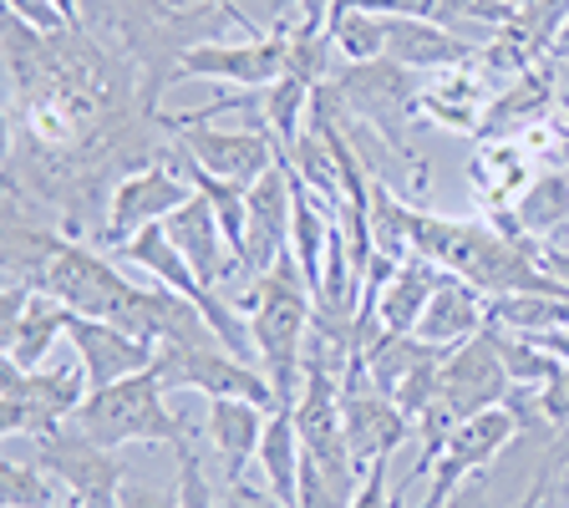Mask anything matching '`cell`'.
I'll list each match as a JSON object with an SVG mask.
<instances>
[{
	"instance_id": "cell-9",
	"label": "cell",
	"mask_w": 569,
	"mask_h": 508,
	"mask_svg": "<svg viewBox=\"0 0 569 508\" xmlns=\"http://www.w3.org/2000/svg\"><path fill=\"white\" fill-rule=\"evenodd\" d=\"M290 57H296V36L290 31H264L249 36V41H193L173 57L168 67V82H189V77H219V82L234 87H270L290 71Z\"/></svg>"
},
{
	"instance_id": "cell-37",
	"label": "cell",
	"mask_w": 569,
	"mask_h": 508,
	"mask_svg": "<svg viewBox=\"0 0 569 508\" xmlns=\"http://www.w3.org/2000/svg\"><path fill=\"white\" fill-rule=\"evenodd\" d=\"M549 57H555V61H569V16H565V26H559L555 47H549Z\"/></svg>"
},
{
	"instance_id": "cell-28",
	"label": "cell",
	"mask_w": 569,
	"mask_h": 508,
	"mask_svg": "<svg viewBox=\"0 0 569 508\" xmlns=\"http://www.w3.org/2000/svg\"><path fill=\"white\" fill-rule=\"evenodd\" d=\"M178 498H183V508H213V488H209V474H203L199 452L183 442L178 448Z\"/></svg>"
},
{
	"instance_id": "cell-1",
	"label": "cell",
	"mask_w": 569,
	"mask_h": 508,
	"mask_svg": "<svg viewBox=\"0 0 569 508\" xmlns=\"http://www.w3.org/2000/svg\"><path fill=\"white\" fill-rule=\"evenodd\" d=\"M6 199L61 209V235H82L97 193L112 173H138L168 148L158 102L138 61L97 47L87 31H36L6 11Z\"/></svg>"
},
{
	"instance_id": "cell-34",
	"label": "cell",
	"mask_w": 569,
	"mask_h": 508,
	"mask_svg": "<svg viewBox=\"0 0 569 508\" xmlns=\"http://www.w3.org/2000/svg\"><path fill=\"white\" fill-rule=\"evenodd\" d=\"M442 508H493V504H488L483 484H478V478H468V484H462L458 494H452V498H448V504H442Z\"/></svg>"
},
{
	"instance_id": "cell-3",
	"label": "cell",
	"mask_w": 569,
	"mask_h": 508,
	"mask_svg": "<svg viewBox=\"0 0 569 508\" xmlns=\"http://www.w3.org/2000/svg\"><path fill=\"white\" fill-rule=\"evenodd\" d=\"M71 427L87 432L92 442H102V448H132V442H173V448H183L189 442V427L168 407L163 381H158L153 367L112 381V387L87 391V402L77 407Z\"/></svg>"
},
{
	"instance_id": "cell-6",
	"label": "cell",
	"mask_w": 569,
	"mask_h": 508,
	"mask_svg": "<svg viewBox=\"0 0 569 508\" xmlns=\"http://www.w3.org/2000/svg\"><path fill=\"white\" fill-rule=\"evenodd\" d=\"M153 371L163 381V391H199V397H244V402L274 407V387L264 377V367L239 361L234 351H224L219 341H193V346H158Z\"/></svg>"
},
{
	"instance_id": "cell-39",
	"label": "cell",
	"mask_w": 569,
	"mask_h": 508,
	"mask_svg": "<svg viewBox=\"0 0 569 508\" xmlns=\"http://www.w3.org/2000/svg\"><path fill=\"white\" fill-rule=\"evenodd\" d=\"M559 118L569 122V92H565V87H559Z\"/></svg>"
},
{
	"instance_id": "cell-14",
	"label": "cell",
	"mask_w": 569,
	"mask_h": 508,
	"mask_svg": "<svg viewBox=\"0 0 569 508\" xmlns=\"http://www.w3.org/2000/svg\"><path fill=\"white\" fill-rule=\"evenodd\" d=\"M67 341H71V351H77V361L87 367L92 391L112 387V381H122V377H138V371L153 367V356H158L153 341H142V336L122 331L112 320H92V316H71Z\"/></svg>"
},
{
	"instance_id": "cell-4",
	"label": "cell",
	"mask_w": 569,
	"mask_h": 508,
	"mask_svg": "<svg viewBox=\"0 0 569 508\" xmlns=\"http://www.w3.org/2000/svg\"><path fill=\"white\" fill-rule=\"evenodd\" d=\"M87 367L82 361H61V367H36L21 371L6 361V381H0V432L6 438H47L77 417V407L87 402Z\"/></svg>"
},
{
	"instance_id": "cell-5",
	"label": "cell",
	"mask_w": 569,
	"mask_h": 508,
	"mask_svg": "<svg viewBox=\"0 0 569 508\" xmlns=\"http://www.w3.org/2000/svg\"><path fill=\"white\" fill-rule=\"evenodd\" d=\"M331 87L346 102V112H356L361 128H377L391 153L412 163L407 132L422 122V107H417L422 87H412V71H407L402 61L381 57V61H367V67H341L331 77Z\"/></svg>"
},
{
	"instance_id": "cell-20",
	"label": "cell",
	"mask_w": 569,
	"mask_h": 508,
	"mask_svg": "<svg viewBox=\"0 0 569 508\" xmlns=\"http://www.w3.org/2000/svg\"><path fill=\"white\" fill-rule=\"evenodd\" d=\"M274 407L260 402H244V397H213L209 417H203V432H209L213 452L224 458V474L229 484L244 478V462L260 458V442H264V427H270Z\"/></svg>"
},
{
	"instance_id": "cell-33",
	"label": "cell",
	"mask_w": 569,
	"mask_h": 508,
	"mask_svg": "<svg viewBox=\"0 0 569 508\" xmlns=\"http://www.w3.org/2000/svg\"><path fill=\"white\" fill-rule=\"evenodd\" d=\"M219 508H284V504L274 494H264V488H249L244 478H239V484H229V498Z\"/></svg>"
},
{
	"instance_id": "cell-35",
	"label": "cell",
	"mask_w": 569,
	"mask_h": 508,
	"mask_svg": "<svg viewBox=\"0 0 569 508\" xmlns=\"http://www.w3.org/2000/svg\"><path fill=\"white\" fill-rule=\"evenodd\" d=\"M539 265H545L549 280H559L569 290V249H539Z\"/></svg>"
},
{
	"instance_id": "cell-8",
	"label": "cell",
	"mask_w": 569,
	"mask_h": 508,
	"mask_svg": "<svg viewBox=\"0 0 569 508\" xmlns=\"http://www.w3.org/2000/svg\"><path fill=\"white\" fill-rule=\"evenodd\" d=\"M189 199H193V183L183 178V168H178V158H173V142H168V153L158 158V163L138 168V173H122L118 183H112V193H107V225H102V235H97V245L102 249L128 245L132 235L163 225L168 213L183 209Z\"/></svg>"
},
{
	"instance_id": "cell-13",
	"label": "cell",
	"mask_w": 569,
	"mask_h": 508,
	"mask_svg": "<svg viewBox=\"0 0 569 508\" xmlns=\"http://www.w3.org/2000/svg\"><path fill=\"white\" fill-rule=\"evenodd\" d=\"M559 107V71L555 57H545L539 67H529L523 77H513L503 92H493L483 112V128L473 132L478 142H519L523 132H533L539 122L555 118Z\"/></svg>"
},
{
	"instance_id": "cell-32",
	"label": "cell",
	"mask_w": 569,
	"mask_h": 508,
	"mask_svg": "<svg viewBox=\"0 0 569 508\" xmlns=\"http://www.w3.org/2000/svg\"><path fill=\"white\" fill-rule=\"evenodd\" d=\"M545 417L549 427H569V361L555 381H545Z\"/></svg>"
},
{
	"instance_id": "cell-26",
	"label": "cell",
	"mask_w": 569,
	"mask_h": 508,
	"mask_svg": "<svg viewBox=\"0 0 569 508\" xmlns=\"http://www.w3.org/2000/svg\"><path fill=\"white\" fill-rule=\"evenodd\" d=\"M371 249L391 265H407L417 255L412 249V203L381 183V173L371 168Z\"/></svg>"
},
{
	"instance_id": "cell-16",
	"label": "cell",
	"mask_w": 569,
	"mask_h": 508,
	"mask_svg": "<svg viewBox=\"0 0 569 508\" xmlns=\"http://www.w3.org/2000/svg\"><path fill=\"white\" fill-rule=\"evenodd\" d=\"M488 102H493V92H488V77H483V67H478V61H468V67H448V71H432V82L417 92L422 122L448 128V132H478V128H483Z\"/></svg>"
},
{
	"instance_id": "cell-18",
	"label": "cell",
	"mask_w": 569,
	"mask_h": 508,
	"mask_svg": "<svg viewBox=\"0 0 569 508\" xmlns=\"http://www.w3.org/2000/svg\"><path fill=\"white\" fill-rule=\"evenodd\" d=\"M163 235L173 239V249L193 265V275H199L209 290L224 280V275L239 270L234 255H229L224 229H219V219H213V209H209V199H203V193H193L183 209L168 213V219H163Z\"/></svg>"
},
{
	"instance_id": "cell-12",
	"label": "cell",
	"mask_w": 569,
	"mask_h": 508,
	"mask_svg": "<svg viewBox=\"0 0 569 508\" xmlns=\"http://www.w3.org/2000/svg\"><path fill=\"white\" fill-rule=\"evenodd\" d=\"M173 142L203 168V173L224 178V183H239V189H254L264 173H274V168L284 163L280 142H274L270 128L219 132V128H209V122H203V128H178Z\"/></svg>"
},
{
	"instance_id": "cell-25",
	"label": "cell",
	"mask_w": 569,
	"mask_h": 508,
	"mask_svg": "<svg viewBox=\"0 0 569 508\" xmlns=\"http://www.w3.org/2000/svg\"><path fill=\"white\" fill-rule=\"evenodd\" d=\"M0 504L6 508H77L71 488L36 458H6L0 462Z\"/></svg>"
},
{
	"instance_id": "cell-36",
	"label": "cell",
	"mask_w": 569,
	"mask_h": 508,
	"mask_svg": "<svg viewBox=\"0 0 569 508\" xmlns=\"http://www.w3.org/2000/svg\"><path fill=\"white\" fill-rule=\"evenodd\" d=\"M57 11L67 16L71 31H82V0H57Z\"/></svg>"
},
{
	"instance_id": "cell-27",
	"label": "cell",
	"mask_w": 569,
	"mask_h": 508,
	"mask_svg": "<svg viewBox=\"0 0 569 508\" xmlns=\"http://www.w3.org/2000/svg\"><path fill=\"white\" fill-rule=\"evenodd\" d=\"M326 36H331L336 57H341L346 67H367V61L387 57V21H381V16L331 11V21H326Z\"/></svg>"
},
{
	"instance_id": "cell-24",
	"label": "cell",
	"mask_w": 569,
	"mask_h": 508,
	"mask_svg": "<svg viewBox=\"0 0 569 508\" xmlns=\"http://www.w3.org/2000/svg\"><path fill=\"white\" fill-rule=\"evenodd\" d=\"M260 468H264L270 494L280 498L284 508H296V498H300V427H296V412H270V427H264V442H260Z\"/></svg>"
},
{
	"instance_id": "cell-21",
	"label": "cell",
	"mask_w": 569,
	"mask_h": 508,
	"mask_svg": "<svg viewBox=\"0 0 569 508\" xmlns=\"http://www.w3.org/2000/svg\"><path fill=\"white\" fill-rule=\"evenodd\" d=\"M468 178H473L478 203H483L488 213L513 209L519 193L533 183V158L523 142H478L473 163H468Z\"/></svg>"
},
{
	"instance_id": "cell-11",
	"label": "cell",
	"mask_w": 569,
	"mask_h": 508,
	"mask_svg": "<svg viewBox=\"0 0 569 508\" xmlns=\"http://www.w3.org/2000/svg\"><path fill=\"white\" fill-rule=\"evenodd\" d=\"M519 438V422H513L509 407H488V412L468 417V422L452 427V438L442 442L432 474H427V504L422 508H442L452 494H458L468 478H478L498 452Z\"/></svg>"
},
{
	"instance_id": "cell-19",
	"label": "cell",
	"mask_w": 569,
	"mask_h": 508,
	"mask_svg": "<svg viewBox=\"0 0 569 508\" xmlns=\"http://www.w3.org/2000/svg\"><path fill=\"white\" fill-rule=\"evenodd\" d=\"M488 331V296L478 290V285L458 280V275H448V280L438 285V296L427 300L422 320H417V341L427 346H442V351H452V346L473 341V336Z\"/></svg>"
},
{
	"instance_id": "cell-23",
	"label": "cell",
	"mask_w": 569,
	"mask_h": 508,
	"mask_svg": "<svg viewBox=\"0 0 569 508\" xmlns=\"http://www.w3.org/2000/svg\"><path fill=\"white\" fill-rule=\"evenodd\" d=\"M565 225H569V173L545 168L513 203V235H519V245H539V239L559 235Z\"/></svg>"
},
{
	"instance_id": "cell-15",
	"label": "cell",
	"mask_w": 569,
	"mask_h": 508,
	"mask_svg": "<svg viewBox=\"0 0 569 508\" xmlns=\"http://www.w3.org/2000/svg\"><path fill=\"white\" fill-rule=\"evenodd\" d=\"M290 209H296V189H290V163H280L274 173H264L249 189V239H244V270L249 280H260L264 270L280 265V255L290 249Z\"/></svg>"
},
{
	"instance_id": "cell-31",
	"label": "cell",
	"mask_w": 569,
	"mask_h": 508,
	"mask_svg": "<svg viewBox=\"0 0 569 508\" xmlns=\"http://www.w3.org/2000/svg\"><path fill=\"white\" fill-rule=\"evenodd\" d=\"M118 508H183V498H178V484L158 488V484H138V478H128Z\"/></svg>"
},
{
	"instance_id": "cell-2",
	"label": "cell",
	"mask_w": 569,
	"mask_h": 508,
	"mask_svg": "<svg viewBox=\"0 0 569 508\" xmlns=\"http://www.w3.org/2000/svg\"><path fill=\"white\" fill-rule=\"evenodd\" d=\"M244 320L249 336H254V356H260L264 377L274 387V402H280V412H290L300 387H306V346H310V326H316V296H310V285L290 249L280 255L274 270L249 280Z\"/></svg>"
},
{
	"instance_id": "cell-22",
	"label": "cell",
	"mask_w": 569,
	"mask_h": 508,
	"mask_svg": "<svg viewBox=\"0 0 569 508\" xmlns=\"http://www.w3.org/2000/svg\"><path fill=\"white\" fill-rule=\"evenodd\" d=\"M67 326H71L67 306H57L51 296H31L11 326H0V336H6V361L21 371H36L47 361L51 346H57V336H67Z\"/></svg>"
},
{
	"instance_id": "cell-17",
	"label": "cell",
	"mask_w": 569,
	"mask_h": 508,
	"mask_svg": "<svg viewBox=\"0 0 569 508\" xmlns=\"http://www.w3.org/2000/svg\"><path fill=\"white\" fill-rule=\"evenodd\" d=\"M387 21V57L402 61L407 71H448L478 61V47L448 31L442 21H422V16H381Z\"/></svg>"
},
{
	"instance_id": "cell-30",
	"label": "cell",
	"mask_w": 569,
	"mask_h": 508,
	"mask_svg": "<svg viewBox=\"0 0 569 508\" xmlns=\"http://www.w3.org/2000/svg\"><path fill=\"white\" fill-rule=\"evenodd\" d=\"M6 11L16 16V21H26V26H36V31H71L67 26V16L57 11V0H6Z\"/></svg>"
},
{
	"instance_id": "cell-38",
	"label": "cell",
	"mask_w": 569,
	"mask_h": 508,
	"mask_svg": "<svg viewBox=\"0 0 569 508\" xmlns=\"http://www.w3.org/2000/svg\"><path fill=\"white\" fill-rule=\"evenodd\" d=\"M555 71H559V87L569 92V61H555Z\"/></svg>"
},
{
	"instance_id": "cell-10",
	"label": "cell",
	"mask_w": 569,
	"mask_h": 508,
	"mask_svg": "<svg viewBox=\"0 0 569 508\" xmlns=\"http://www.w3.org/2000/svg\"><path fill=\"white\" fill-rule=\"evenodd\" d=\"M31 458L47 462L51 474L71 488L77 508H118L122 484H128L118 448H102V442H92L87 432H77V427H61V432L36 438Z\"/></svg>"
},
{
	"instance_id": "cell-29",
	"label": "cell",
	"mask_w": 569,
	"mask_h": 508,
	"mask_svg": "<svg viewBox=\"0 0 569 508\" xmlns=\"http://www.w3.org/2000/svg\"><path fill=\"white\" fill-rule=\"evenodd\" d=\"M351 508H402V498H397V488L387 484V458L371 462L367 478H361V488H356Z\"/></svg>"
},
{
	"instance_id": "cell-7",
	"label": "cell",
	"mask_w": 569,
	"mask_h": 508,
	"mask_svg": "<svg viewBox=\"0 0 569 508\" xmlns=\"http://www.w3.org/2000/svg\"><path fill=\"white\" fill-rule=\"evenodd\" d=\"M341 422H346V442H351V458H356V468H361V478H367L371 462L391 458V452L402 448L417 427L412 417L371 381L361 346L351 351V361H346V371H341Z\"/></svg>"
}]
</instances>
